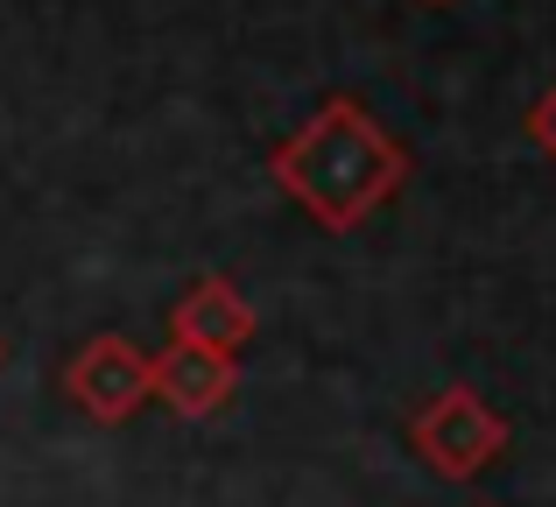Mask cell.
Masks as SVG:
<instances>
[{"label": "cell", "instance_id": "6da1fadb", "mask_svg": "<svg viewBox=\"0 0 556 507\" xmlns=\"http://www.w3.org/2000/svg\"><path fill=\"white\" fill-rule=\"evenodd\" d=\"M268 169L325 233H353L408 183V149L359 99L339 92L268 155Z\"/></svg>", "mask_w": 556, "mask_h": 507}, {"label": "cell", "instance_id": "7a4b0ae2", "mask_svg": "<svg viewBox=\"0 0 556 507\" xmlns=\"http://www.w3.org/2000/svg\"><path fill=\"white\" fill-rule=\"evenodd\" d=\"M408 444H416V458L437 472V480L465 486V480H479V472L507 452V423H501V409H493L479 388L451 381L444 395H430L416 416H408Z\"/></svg>", "mask_w": 556, "mask_h": 507}, {"label": "cell", "instance_id": "3957f363", "mask_svg": "<svg viewBox=\"0 0 556 507\" xmlns=\"http://www.w3.org/2000/svg\"><path fill=\"white\" fill-rule=\"evenodd\" d=\"M64 395L78 402L92 423H127L141 402H155L149 353H141V345H127L121 331H99V339H85L78 353L64 359Z\"/></svg>", "mask_w": 556, "mask_h": 507}, {"label": "cell", "instance_id": "277c9868", "mask_svg": "<svg viewBox=\"0 0 556 507\" xmlns=\"http://www.w3.org/2000/svg\"><path fill=\"white\" fill-rule=\"evenodd\" d=\"M149 388H155L163 409L204 423V416H218L232 395H240V359L212 353V345H190V339H169L163 353L149 359Z\"/></svg>", "mask_w": 556, "mask_h": 507}, {"label": "cell", "instance_id": "5b68a950", "mask_svg": "<svg viewBox=\"0 0 556 507\" xmlns=\"http://www.w3.org/2000/svg\"><path fill=\"white\" fill-rule=\"evenodd\" d=\"M169 339H190V345H212V353L240 359V345L254 339V303L226 275H198L177 296V310H169Z\"/></svg>", "mask_w": 556, "mask_h": 507}, {"label": "cell", "instance_id": "8992f818", "mask_svg": "<svg viewBox=\"0 0 556 507\" xmlns=\"http://www.w3.org/2000/svg\"><path fill=\"white\" fill-rule=\"evenodd\" d=\"M529 141H535V149H543L549 163H556V85H549V92L529 106Z\"/></svg>", "mask_w": 556, "mask_h": 507}]
</instances>
